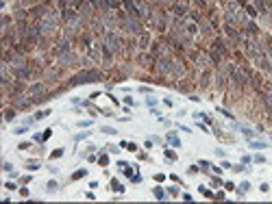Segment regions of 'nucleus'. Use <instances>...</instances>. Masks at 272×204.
I'll return each mask as SVG.
<instances>
[{
    "mask_svg": "<svg viewBox=\"0 0 272 204\" xmlns=\"http://www.w3.org/2000/svg\"><path fill=\"white\" fill-rule=\"evenodd\" d=\"M55 28H57V15H55V13H48V15L41 20L39 31H41L44 35H50V33H55Z\"/></svg>",
    "mask_w": 272,
    "mask_h": 204,
    "instance_id": "1",
    "label": "nucleus"
},
{
    "mask_svg": "<svg viewBox=\"0 0 272 204\" xmlns=\"http://www.w3.org/2000/svg\"><path fill=\"white\" fill-rule=\"evenodd\" d=\"M105 48H107V52H118V48H120V39H118V35L109 33V35L105 37Z\"/></svg>",
    "mask_w": 272,
    "mask_h": 204,
    "instance_id": "2",
    "label": "nucleus"
},
{
    "mask_svg": "<svg viewBox=\"0 0 272 204\" xmlns=\"http://www.w3.org/2000/svg\"><path fill=\"white\" fill-rule=\"evenodd\" d=\"M98 78H100V74H98V72H83L81 76L72 78V85H79V83H85V81H98Z\"/></svg>",
    "mask_w": 272,
    "mask_h": 204,
    "instance_id": "3",
    "label": "nucleus"
},
{
    "mask_svg": "<svg viewBox=\"0 0 272 204\" xmlns=\"http://www.w3.org/2000/svg\"><path fill=\"white\" fill-rule=\"evenodd\" d=\"M170 67H172V63H170L168 59H161V61L157 63V70H159L161 74H168V72H170Z\"/></svg>",
    "mask_w": 272,
    "mask_h": 204,
    "instance_id": "4",
    "label": "nucleus"
},
{
    "mask_svg": "<svg viewBox=\"0 0 272 204\" xmlns=\"http://www.w3.org/2000/svg\"><path fill=\"white\" fill-rule=\"evenodd\" d=\"M61 61L63 63H74V61H76V57H74L70 50H63V52H61Z\"/></svg>",
    "mask_w": 272,
    "mask_h": 204,
    "instance_id": "5",
    "label": "nucleus"
},
{
    "mask_svg": "<svg viewBox=\"0 0 272 204\" xmlns=\"http://www.w3.org/2000/svg\"><path fill=\"white\" fill-rule=\"evenodd\" d=\"M135 9H137L139 15H148V7L142 2V0H135Z\"/></svg>",
    "mask_w": 272,
    "mask_h": 204,
    "instance_id": "6",
    "label": "nucleus"
},
{
    "mask_svg": "<svg viewBox=\"0 0 272 204\" xmlns=\"http://www.w3.org/2000/svg\"><path fill=\"white\" fill-rule=\"evenodd\" d=\"M246 50H248V55H251L253 59H257V57H259V48H257L255 43H246Z\"/></svg>",
    "mask_w": 272,
    "mask_h": 204,
    "instance_id": "7",
    "label": "nucleus"
},
{
    "mask_svg": "<svg viewBox=\"0 0 272 204\" xmlns=\"http://www.w3.org/2000/svg\"><path fill=\"white\" fill-rule=\"evenodd\" d=\"M126 28H129V31H133V33H135V31H139V24L135 22V17H129V24H126Z\"/></svg>",
    "mask_w": 272,
    "mask_h": 204,
    "instance_id": "8",
    "label": "nucleus"
},
{
    "mask_svg": "<svg viewBox=\"0 0 272 204\" xmlns=\"http://www.w3.org/2000/svg\"><path fill=\"white\" fill-rule=\"evenodd\" d=\"M172 70H174L177 76H183V72H185L183 70V63H172Z\"/></svg>",
    "mask_w": 272,
    "mask_h": 204,
    "instance_id": "9",
    "label": "nucleus"
},
{
    "mask_svg": "<svg viewBox=\"0 0 272 204\" xmlns=\"http://www.w3.org/2000/svg\"><path fill=\"white\" fill-rule=\"evenodd\" d=\"M89 13H91V5H89V2H85V5L81 7V15H83V17H87Z\"/></svg>",
    "mask_w": 272,
    "mask_h": 204,
    "instance_id": "10",
    "label": "nucleus"
},
{
    "mask_svg": "<svg viewBox=\"0 0 272 204\" xmlns=\"http://www.w3.org/2000/svg\"><path fill=\"white\" fill-rule=\"evenodd\" d=\"M263 100H266V104H268V107H272V89H266Z\"/></svg>",
    "mask_w": 272,
    "mask_h": 204,
    "instance_id": "11",
    "label": "nucleus"
},
{
    "mask_svg": "<svg viewBox=\"0 0 272 204\" xmlns=\"http://www.w3.org/2000/svg\"><path fill=\"white\" fill-rule=\"evenodd\" d=\"M26 102H29L26 98H17V100H15V107H20V109H24V107H29V104H26Z\"/></svg>",
    "mask_w": 272,
    "mask_h": 204,
    "instance_id": "12",
    "label": "nucleus"
},
{
    "mask_svg": "<svg viewBox=\"0 0 272 204\" xmlns=\"http://www.w3.org/2000/svg\"><path fill=\"white\" fill-rule=\"evenodd\" d=\"M41 91H44V87H41V85H33V89H31V96H39Z\"/></svg>",
    "mask_w": 272,
    "mask_h": 204,
    "instance_id": "13",
    "label": "nucleus"
},
{
    "mask_svg": "<svg viewBox=\"0 0 272 204\" xmlns=\"http://www.w3.org/2000/svg\"><path fill=\"white\" fill-rule=\"evenodd\" d=\"M224 83H227V76H224V72H222V74L218 76V87L222 89V87H224Z\"/></svg>",
    "mask_w": 272,
    "mask_h": 204,
    "instance_id": "14",
    "label": "nucleus"
},
{
    "mask_svg": "<svg viewBox=\"0 0 272 204\" xmlns=\"http://www.w3.org/2000/svg\"><path fill=\"white\" fill-rule=\"evenodd\" d=\"M168 139H170V143H172V145H179V137H177L174 133H170V135H168Z\"/></svg>",
    "mask_w": 272,
    "mask_h": 204,
    "instance_id": "15",
    "label": "nucleus"
},
{
    "mask_svg": "<svg viewBox=\"0 0 272 204\" xmlns=\"http://www.w3.org/2000/svg\"><path fill=\"white\" fill-rule=\"evenodd\" d=\"M163 195H165V193H163V189H159V187H157V189H155V198H159V200H161Z\"/></svg>",
    "mask_w": 272,
    "mask_h": 204,
    "instance_id": "16",
    "label": "nucleus"
},
{
    "mask_svg": "<svg viewBox=\"0 0 272 204\" xmlns=\"http://www.w3.org/2000/svg\"><path fill=\"white\" fill-rule=\"evenodd\" d=\"M85 174H87V172H85V169H79V172H76V174H74V178H83V176H85Z\"/></svg>",
    "mask_w": 272,
    "mask_h": 204,
    "instance_id": "17",
    "label": "nucleus"
},
{
    "mask_svg": "<svg viewBox=\"0 0 272 204\" xmlns=\"http://www.w3.org/2000/svg\"><path fill=\"white\" fill-rule=\"evenodd\" d=\"M48 189L55 191V189H57V183H55V180H50V183H48Z\"/></svg>",
    "mask_w": 272,
    "mask_h": 204,
    "instance_id": "18",
    "label": "nucleus"
},
{
    "mask_svg": "<svg viewBox=\"0 0 272 204\" xmlns=\"http://www.w3.org/2000/svg\"><path fill=\"white\" fill-rule=\"evenodd\" d=\"M270 59H272V50H270Z\"/></svg>",
    "mask_w": 272,
    "mask_h": 204,
    "instance_id": "19",
    "label": "nucleus"
}]
</instances>
